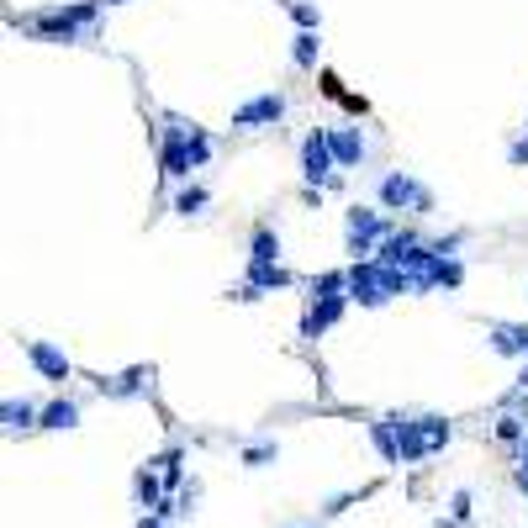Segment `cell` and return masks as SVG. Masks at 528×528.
<instances>
[{
  "mask_svg": "<svg viewBox=\"0 0 528 528\" xmlns=\"http://www.w3.org/2000/svg\"><path fill=\"white\" fill-rule=\"evenodd\" d=\"M518 476H528V439L518 444Z\"/></svg>",
  "mask_w": 528,
  "mask_h": 528,
  "instance_id": "27",
  "label": "cell"
},
{
  "mask_svg": "<svg viewBox=\"0 0 528 528\" xmlns=\"http://www.w3.org/2000/svg\"><path fill=\"white\" fill-rule=\"evenodd\" d=\"M175 502H180V518H191V513H196V502H201V486L191 481V486H185V492H180Z\"/></svg>",
  "mask_w": 528,
  "mask_h": 528,
  "instance_id": "25",
  "label": "cell"
},
{
  "mask_svg": "<svg viewBox=\"0 0 528 528\" xmlns=\"http://www.w3.org/2000/svg\"><path fill=\"white\" fill-rule=\"evenodd\" d=\"M381 201L391 206V212H402V206H407V212H428V206H433V196L412 175H386L381 180Z\"/></svg>",
  "mask_w": 528,
  "mask_h": 528,
  "instance_id": "7",
  "label": "cell"
},
{
  "mask_svg": "<svg viewBox=\"0 0 528 528\" xmlns=\"http://www.w3.org/2000/svg\"><path fill=\"white\" fill-rule=\"evenodd\" d=\"M96 11H101V6H90V0H85V6H53V11H43V16L32 22V32L48 37V43H74V37L96 22Z\"/></svg>",
  "mask_w": 528,
  "mask_h": 528,
  "instance_id": "3",
  "label": "cell"
},
{
  "mask_svg": "<svg viewBox=\"0 0 528 528\" xmlns=\"http://www.w3.org/2000/svg\"><path fill=\"white\" fill-rule=\"evenodd\" d=\"M191 122H180V117H169V132H164V175H175L185 180L191 175Z\"/></svg>",
  "mask_w": 528,
  "mask_h": 528,
  "instance_id": "6",
  "label": "cell"
},
{
  "mask_svg": "<svg viewBox=\"0 0 528 528\" xmlns=\"http://www.w3.org/2000/svg\"><path fill=\"white\" fill-rule=\"evenodd\" d=\"M328 143H333L338 169H354V164L365 159V132L360 127H328Z\"/></svg>",
  "mask_w": 528,
  "mask_h": 528,
  "instance_id": "10",
  "label": "cell"
},
{
  "mask_svg": "<svg viewBox=\"0 0 528 528\" xmlns=\"http://www.w3.org/2000/svg\"><path fill=\"white\" fill-rule=\"evenodd\" d=\"M206 159H212V138H206V132L196 127V132H191V169H201Z\"/></svg>",
  "mask_w": 528,
  "mask_h": 528,
  "instance_id": "21",
  "label": "cell"
},
{
  "mask_svg": "<svg viewBox=\"0 0 528 528\" xmlns=\"http://www.w3.org/2000/svg\"><path fill=\"white\" fill-rule=\"evenodd\" d=\"M412 286L396 270H386L381 259H365V264H354L349 270V301H360V307H381V301L391 296H407Z\"/></svg>",
  "mask_w": 528,
  "mask_h": 528,
  "instance_id": "1",
  "label": "cell"
},
{
  "mask_svg": "<svg viewBox=\"0 0 528 528\" xmlns=\"http://www.w3.org/2000/svg\"><path fill=\"white\" fill-rule=\"evenodd\" d=\"M159 481H164V476H154V470H138V481H132V492H138V507H148V513H159V502H164Z\"/></svg>",
  "mask_w": 528,
  "mask_h": 528,
  "instance_id": "14",
  "label": "cell"
},
{
  "mask_svg": "<svg viewBox=\"0 0 528 528\" xmlns=\"http://www.w3.org/2000/svg\"><path fill=\"white\" fill-rule=\"evenodd\" d=\"M138 528H169V523H164V518H154V513H143V518H138Z\"/></svg>",
  "mask_w": 528,
  "mask_h": 528,
  "instance_id": "28",
  "label": "cell"
},
{
  "mask_svg": "<svg viewBox=\"0 0 528 528\" xmlns=\"http://www.w3.org/2000/svg\"><path fill=\"white\" fill-rule=\"evenodd\" d=\"M291 16L301 22V32H317V22H323V16H317V6H307V0H296V6H291Z\"/></svg>",
  "mask_w": 528,
  "mask_h": 528,
  "instance_id": "22",
  "label": "cell"
},
{
  "mask_svg": "<svg viewBox=\"0 0 528 528\" xmlns=\"http://www.w3.org/2000/svg\"><path fill=\"white\" fill-rule=\"evenodd\" d=\"M148 381H154L148 370H127L122 381H101V391L106 396H138V391H148Z\"/></svg>",
  "mask_w": 528,
  "mask_h": 528,
  "instance_id": "15",
  "label": "cell"
},
{
  "mask_svg": "<svg viewBox=\"0 0 528 528\" xmlns=\"http://www.w3.org/2000/svg\"><path fill=\"white\" fill-rule=\"evenodd\" d=\"M396 439H402V465H418L423 455L449 444V423L444 418H391Z\"/></svg>",
  "mask_w": 528,
  "mask_h": 528,
  "instance_id": "2",
  "label": "cell"
},
{
  "mask_svg": "<svg viewBox=\"0 0 528 528\" xmlns=\"http://www.w3.org/2000/svg\"><path fill=\"white\" fill-rule=\"evenodd\" d=\"M280 264V238L270 228H259L254 233V254H249V270H275Z\"/></svg>",
  "mask_w": 528,
  "mask_h": 528,
  "instance_id": "13",
  "label": "cell"
},
{
  "mask_svg": "<svg viewBox=\"0 0 528 528\" xmlns=\"http://www.w3.org/2000/svg\"><path fill=\"white\" fill-rule=\"evenodd\" d=\"M449 518H455V523H465V518H470V492H465V486H460L455 497H449Z\"/></svg>",
  "mask_w": 528,
  "mask_h": 528,
  "instance_id": "24",
  "label": "cell"
},
{
  "mask_svg": "<svg viewBox=\"0 0 528 528\" xmlns=\"http://www.w3.org/2000/svg\"><path fill=\"white\" fill-rule=\"evenodd\" d=\"M513 164H528V132H523V138L513 143Z\"/></svg>",
  "mask_w": 528,
  "mask_h": 528,
  "instance_id": "26",
  "label": "cell"
},
{
  "mask_svg": "<svg viewBox=\"0 0 528 528\" xmlns=\"http://www.w3.org/2000/svg\"><path fill=\"white\" fill-rule=\"evenodd\" d=\"M518 492H523V497H528V476H518Z\"/></svg>",
  "mask_w": 528,
  "mask_h": 528,
  "instance_id": "31",
  "label": "cell"
},
{
  "mask_svg": "<svg viewBox=\"0 0 528 528\" xmlns=\"http://www.w3.org/2000/svg\"><path fill=\"white\" fill-rule=\"evenodd\" d=\"M301 175H307V185H338V159H333L328 127L301 138Z\"/></svg>",
  "mask_w": 528,
  "mask_h": 528,
  "instance_id": "5",
  "label": "cell"
},
{
  "mask_svg": "<svg viewBox=\"0 0 528 528\" xmlns=\"http://www.w3.org/2000/svg\"><path fill=\"white\" fill-rule=\"evenodd\" d=\"M497 439H502V444H523V439H528V423H523V418H502V423H497Z\"/></svg>",
  "mask_w": 528,
  "mask_h": 528,
  "instance_id": "20",
  "label": "cell"
},
{
  "mask_svg": "<svg viewBox=\"0 0 528 528\" xmlns=\"http://www.w3.org/2000/svg\"><path fill=\"white\" fill-rule=\"evenodd\" d=\"M32 418H37V407L27 402V396H22V402H16V396H11V402H6V428H11V433H22V428H32Z\"/></svg>",
  "mask_w": 528,
  "mask_h": 528,
  "instance_id": "18",
  "label": "cell"
},
{
  "mask_svg": "<svg viewBox=\"0 0 528 528\" xmlns=\"http://www.w3.org/2000/svg\"><path fill=\"white\" fill-rule=\"evenodd\" d=\"M270 460H275V444H249V449H243V465H254V470L270 465Z\"/></svg>",
  "mask_w": 528,
  "mask_h": 528,
  "instance_id": "23",
  "label": "cell"
},
{
  "mask_svg": "<svg viewBox=\"0 0 528 528\" xmlns=\"http://www.w3.org/2000/svg\"><path fill=\"white\" fill-rule=\"evenodd\" d=\"M201 206H206V191H201V185H191V191L175 196V212H180V217H196Z\"/></svg>",
  "mask_w": 528,
  "mask_h": 528,
  "instance_id": "19",
  "label": "cell"
},
{
  "mask_svg": "<svg viewBox=\"0 0 528 528\" xmlns=\"http://www.w3.org/2000/svg\"><path fill=\"white\" fill-rule=\"evenodd\" d=\"M280 117H286V96H275V90H270V96H254L249 106H238L233 111V127H270Z\"/></svg>",
  "mask_w": 528,
  "mask_h": 528,
  "instance_id": "8",
  "label": "cell"
},
{
  "mask_svg": "<svg viewBox=\"0 0 528 528\" xmlns=\"http://www.w3.org/2000/svg\"><path fill=\"white\" fill-rule=\"evenodd\" d=\"M74 423H80V407L64 402V396L53 407H43V428H74Z\"/></svg>",
  "mask_w": 528,
  "mask_h": 528,
  "instance_id": "17",
  "label": "cell"
},
{
  "mask_svg": "<svg viewBox=\"0 0 528 528\" xmlns=\"http://www.w3.org/2000/svg\"><path fill=\"white\" fill-rule=\"evenodd\" d=\"M22 349H27V360H32L37 370H43V375H48L53 386H64V381H69V354H64V349L43 344V338H27Z\"/></svg>",
  "mask_w": 528,
  "mask_h": 528,
  "instance_id": "9",
  "label": "cell"
},
{
  "mask_svg": "<svg viewBox=\"0 0 528 528\" xmlns=\"http://www.w3.org/2000/svg\"><path fill=\"white\" fill-rule=\"evenodd\" d=\"M433 528H460L455 518H433Z\"/></svg>",
  "mask_w": 528,
  "mask_h": 528,
  "instance_id": "30",
  "label": "cell"
},
{
  "mask_svg": "<svg viewBox=\"0 0 528 528\" xmlns=\"http://www.w3.org/2000/svg\"><path fill=\"white\" fill-rule=\"evenodd\" d=\"M344 238H349V254H354V264H365L370 254H381L375 243H386L391 233H386L381 212H370V206H354V212H349V222H344Z\"/></svg>",
  "mask_w": 528,
  "mask_h": 528,
  "instance_id": "4",
  "label": "cell"
},
{
  "mask_svg": "<svg viewBox=\"0 0 528 528\" xmlns=\"http://www.w3.org/2000/svg\"><path fill=\"white\" fill-rule=\"evenodd\" d=\"M513 391H523V396H528V360H523V370H518V386H513Z\"/></svg>",
  "mask_w": 528,
  "mask_h": 528,
  "instance_id": "29",
  "label": "cell"
},
{
  "mask_svg": "<svg viewBox=\"0 0 528 528\" xmlns=\"http://www.w3.org/2000/svg\"><path fill=\"white\" fill-rule=\"evenodd\" d=\"M370 444L381 449V460H386V465H402V439H396V423H391V418L370 423Z\"/></svg>",
  "mask_w": 528,
  "mask_h": 528,
  "instance_id": "12",
  "label": "cell"
},
{
  "mask_svg": "<svg viewBox=\"0 0 528 528\" xmlns=\"http://www.w3.org/2000/svg\"><path fill=\"white\" fill-rule=\"evenodd\" d=\"M106 6H122V0H106Z\"/></svg>",
  "mask_w": 528,
  "mask_h": 528,
  "instance_id": "32",
  "label": "cell"
},
{
  "mask_svg": "<svg viewBox=\"0 0 528 528\" xmlns=\"http://www.w3.org/2000/svg\"><path fill=\"white\" fill-rule=\"evenodd\" d=\"M344 307H349V296H317L312 312H307V323H301V328H307V338H317L323 328H333L338 317H344Z\"/></svg>",
  "mask_w": 528,
  "mask_h": 528,
  "instance_id": "11",
  "label": "cell"
},
{
  "mask_svg": "<svg viewBox=\"0 0 528 528\" xmlns=\"http://www.w3.org/2000/svg\"><path fill=\"white\" fill-rule=\"evenodd\" d=\"M291 528H307V523H291Z\"/></svg>",
  "mask_w": 528,
  "mask_h": 528,
  "instance_id": "33",
  "label": "cell"
},
{
  "mask_svg": "<svg viewBox=\"0 0 528 528\" xmlns=\"http://www.w3.org/2000/svg\"><path fill=\"white\" fill-rule=\"evenodd\" d=\"M317 53H323V43H317V32H296V48H291L296 69H317Z\"/></svg>",
  "mask_w": 528,
  "mask_h": 528,
  "instance_id": "16",
  "label": "cell"
}]
</instances>
